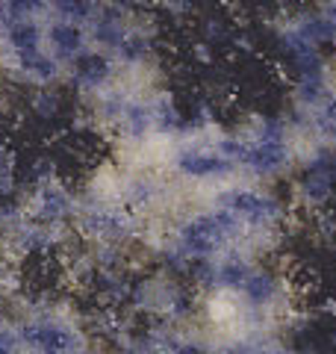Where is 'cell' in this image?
Wrapping results in <instances>:
<instances>
[{
    "mask_svg": "<svg viewBox=\"0 0 336 354\" xmlns=\"http://www.w3.org/2000/svg\"><path fill=\"white\" fill-rule=\"evenodd\" d=\"M336 189V162L330 157H319L301 177V198L310 207H324Z\"/></svg>",
    "mask_w": 336,
    "mask_h": 354,
    "instance_id": "cell-2",
    "label": "cell"
},
{
    "mask_svg": "<svg viewBox=\"0 0 336 354\" xmlns=\"http://www.w3.org/2000/svg\"><path fill=\"white\" fill-rule=\"evenodd\" d=\"M44 3V0H3V6H6V15H12L15 21L21 18H27L30 12H36V9Z\"/></svg>",
    "mask_w": 336,
    "mask_h": 354,
    "instance_id": "cell-12",
    "label": "cell"
},
{
    "mask_svg": "<svg viewBox=\"0 0 336 354\" xmlns=\"http://www.w3.org/2000/svg\"><path fill=\"white\" fill-rule=\"evenodd\" d=\"M0 354H9V351H6V348H3V346H0Z\"/></svg>",
    "mask_w": 336,
    "mask_h": 354,
    "instance_id": "cell-15",
    "label": "cell"
},
{
    "mask_svg": "<svg viewBox=\"0 0 336 354\" xmlns=\"http://www.w3.org/2000/svg\"><path fill=\"white\" fill-rule=\"evenodd\" d=\"M36 209L44 221H62L71 213V195L59 183H41L36 189Z\"/></svg>",
    "mask_w": 336,
    "mask_h": 354,
    "instance_id": "cell-5",
    "label": "cell"
},
{
    "mask_svg": "<svg viewBox=\"0 0 336 354\" xmlns=\"http://www.w3.org/2000/svg\"><path fill=\"white\" fill-rule=\"evenodd\" d=\"M24 339H30L44 354H62L71 348V334H65L62 328H53V325H27Z\"/></svg>",
    "mask_w": 336,
    "mask_h": 354,
    "instance_id": "cell-7",
    "label": "cell"
},
{
    "mask_svg": "<svg viewBox=\"0 0 336 354\" xmlns=\"http://www.w3.org/2000/svg\"><path fill=\"white\" fill-rule=\"evenodd\" d=\"M6 39L12 44V50L18 53H32V50H41V30L32 24V21L21 18V21H12L6 30Z\"/></svg>",
    "mask_w": 336,
    "mask_h": 354,
    "instance_id": "cell-9",
    "label": "cell"
},
{
    "mask_svg": "<svg viewBox=\"0 0 336 354\" xmlns=\"http://www.w3.org/2000/svg\"><path fill=\"white\" fill-rule=\"evenodd\" d=\"M174 354H216V351H209L204 346H195V342H183V346H177Z\"/></svg>",
    "mask_w": 336,
    "mask_h": 354,
    "instance_id": "cell-14",
    "label": "cell"
},
{
    "mask_svg": "<svg viewBox=\"0 0 336 354\" xmlns=\"http://www.w3.org/2000/svg\"><path fill=\"white\" fill-rule=\"evenodd\" d=\"M56 109H59V97H56L53 92H39L36 101H32V113H39L41 118L56 115Z\"/></svg>",
    "mask_w": 336,
    "mask_h": 354,
    "instance_id": "cell-13",
    "label": "cell"
},
{
    "mask_svg": "<svg viewBox=\"0 0 336 354\" xmlns=\"http://www.w3.org/2000/svg\"><path fill=\"white\" fill-rule=\"evenodd\" d=\"M230 160L218 153V142L216 148H200V151H183L177 157V169L189 177H218V174H227L230 171Z\"/></svg>",
    "mask_w": 336,
    "mask_h": 354,
    "instance_id": "cell-3",
    "label": "cell"
},
{
    "mask_svg": "<svg viewBox=\"0 0 336 354\" xmlns=\"http://www.w3.org/2000/svg\"><path fill=\"white\" fill-rule=\"evenodd\" d=\"M112 74V65L104 53H77L74 57V83H80L86 88H97L100 83H106Z\"/></svg>",
    "mask_w": 336,
    "mask_h": 354,
    "instance_id": "cell-6",
    "label": "cell"
},
{
    "mask_svg": "<svg viewBox=\"0 0 336 354\" xmlns=\"http://www.w3.org/2000/svg\"><path fill=\"white\" fill-rule=\"evenodd\" d=\"M18 65H21V71H24L27 77H32V80H39V83H50V80H56V74H59L56 59H50L48 53H41V50L21 53Z\"/></svg>",
    "mask_w": 336,
    "mask_h": 354,
    "instance_id": "cell-10",
    "label": "cell"
},
{
    "mask_svg": "<svg viewBox=\"0 0 336 354\" xmlns=\"http://www.w3.org/2000/svg\"><path fill=\"white\" fill-rule=\"evenodd\" d=\"M48 39L59 57H77V53H83V41H86L83 30L77 24H68V21H56V24H50Z\"/></svg>",
    "mask_w": 336,
    "mask_h": 354,
    "instance_id": "cell-8",
    "label": "cell"
},
{
    "mask_svg": "<svg viewBox=\"0 0 336 354\" xmlns=\"http://www.w3.org/2000/svg\"><path fill=\"white\" fill-rule=\"evenodd\" d=\"M53 9H56V15L62 21H68V24L92 18V3H88V0H53Z\"/></svg>",
    "mask_w": 336,
    "mask_h": 354,
    "instance_id": "cell-11",
    "label": "cell"
},
{
    "mask_svg": "<svg viewBox=\"0 0 336 354\" xmlns=\"http://www.w3.org/2000/svg\"><path fill=\"white\" fill-rule=\"evenodd\" d=\"M224 209H230L236 218L248 221L251 227H274L280 221V216H283V207H280L277 198L256 195V192L224 195Z\"/></svg>",
    "mask_w": 336,
    "mask_h": 354,
    "instance_id": "cell-1",
    "label": "cell"
},
{
    "mask_svg": "<svg viewBox=\"0 0 336 354\" xmlns=\"http://www.w3.org/2000/svg\"><path fill=\"white\" fill-rule=\"evenodd\" d=\"M242 292L254 307H272L280 295V281L272 269H251L242 283Z\"/></svg>",
    "mask_w": 336,
    "mask_h": 354,
    "instance_id": "cell-4",
    "label": "cell"
}]
</instances>
